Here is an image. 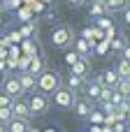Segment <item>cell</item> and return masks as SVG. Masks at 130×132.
<instances>
[{"mask_svg": "<svg viewBox=\"0 0 130 132\" xmlns=\"http://www.w3.org/2000/svg\"><path fill=\"white\" fill-rule=\"evenodd\" d=\"M26 102H28L33 116H44L49 111V107H51V97L47 93H30V97Z\"/></svg>", "mask_w": 130, "mask_h": 132, "instance_id": "6da1fadb", "label": "cell"}, {"mask_svg": "<svg viewBox=\"0 0 130 132\" xmlns=\"http://www.w3.org/2000/svg\"><path fill=\"white\" fill-rule=\"evenodd\" d=\"M37 88L42 93H56L60 88V74L58 72H40L37 77Z\"/></svg>", "mask_w": 130, "mask_h": 132, "instance_id": "7a4b0ae2", "label": "cell"}, {"mask_svg": "<svg viewBox=\"0 0 130 132\" xmlns=\"http://www.w3.org/2000/svg\"><path fill=\"white\" fill-rule=\"evenodd\" d=\"M74 97H77V95H74L70 88H58V90L53 93V104H58L60 109H72Z\"/></svg>", "mask_w": 130, "mask_h": 132, "instance_id": "3957f363", "label": "cell"}, {"mask_svg": "<svg viewBox=\"0 0 130 132\" xmlns=\"http://www.w3.org/2000/svg\"><path fill=\"white\" fill-rule=\"evenodd\" d=\"M51 42H53V46H58V49H65V46L72 42V30H70V28H65V26L56 28V30L51 32Z\"/></svg>", "mask_w": 130, "mask_h": 132, "instance_id": "277c9868", "label": "cell"}, {"mask_svg": "<svg viewBox=\"0 0 130 132\" xmlns=\"http://www.w3.org/2000/svg\"><path fill=\"white\" fill-rule=\"evenodd\" d=\"M2 93H7L9 97H23L26 95L23 88H21V84H19V77L16 74H12V77H7L2 81Z\"/></svg>", "mask_w": 130, "mask_h": 132, "instance_id": "5b68a950", "label": "cell"}, {"mask_svg": "<svg viewBox=\"0 0 130 132\" xmlns=\"http://www.w3.org/2000/svg\"><path fill=\"white\" fill-rule=\"evenodd\" d=\"M12 114H14V118H23V121H28V118L33 116L28 102L21 100V97H14V102H12Z\"/></svg>", "mask_w": 130, "mask_h": 132, "instance_id": "8992f818", "label": "cell"}, {"mask_svg": "<svg viewBox=\"0 0 130 132\" xmlns=\"http://www.w3.org/2000/svg\"><path fill=\"white\" fill-rule=\"evenodd\" d=\"M72 109H74V114H77L79 118H88V116L93 114V107H91V100H88V97H74Z\"/></svg>", "mask_w": 130, "mask_h": 132, "instance_id": "52a82bcc", "label": "cell"}, {"mask_svg": "<svg viewBox=\"0 0 130 132\" xmlns=\"http://www.w3.org/2000/svg\"><path fill=\"white\" fill-rule=\"evenodd\" d=\"M16 77H19V84H21L23 93H33V90H35V86H37V77H35V74H30V72H19Z\"/></svg>", "mask_w": 130, "mask_h": 132, "instance_id": "ba28073f", "label": "cell"}, {"mask_svg": "<svg viewBox=\"0 0 130 132\" xmlns=\"http://www.w3.org/2000/svg\"><path fill=\"white\" fill-rule=\"evenodd\" d=\"M72 67V74H77V77H81V79H86V74L91 72V63H88V58H79L74 65H70Z\"/></svg>", "mask_w": 130, "mask_h": 132, "instance_id": "9c48e42d", "label": "cell"}, {"mask_svg": "<svg viewBox=\"0 0 130 132\" xmlns=\"http://www.w3.org/2000/svg\"><path fill=\"white\" fill-rule=\"evenodd\" d=\"M84 90H86V97H88L91 102H98V100H100V93H102V84H100L98 79H93Z\"/></svg>", "mask_w": 130, "mask_h": 132, "instance_id": "30bf717a", "label": "cell"}, {"mask_svg": "<svg viewBox=\"0 0 130 132\" xmlns=\"http://www.w3.org/2000/svg\"><path fill=\"white\" fill-rule=\"evenodd\" d=\"M102 86H109V88H114L116 86V81H119V74H116V70H105L100 77H95Z\"/></svg>", "mask_w": 130, "mask_h": 132, "instance_id": "8fae6325", "label": "cell"}, {"mask_svg": "<svg viewBox=\"0 0 130 132\" xmlns=\"http://www.w3.org/2000/svg\"><path fill=\"white\" fill-rule=\"evenodd\" d=\"M7 130L9 132H26L28 130V121H23V118H12V121L7 123Z\"/></svg>", "mask_w": 130, "mask_h": 132, "instance_id": "7c38bea8", "label": "cell"}, {"mask_svg": "<svg viewBox=\"0 0 130 132\" xmlns=\"http://www.w3.org/2000/svg\"><path fill=\"white\" fill-rule=\"evenodd\" d=\"M114 70H116L119 79H130V63H128V60H123V58H121V60H119V65H116Z\"/></svg>", "mask_w": 130, "mask_h": 132, "instance_id": "4fadbf2b", "label": "cell"}, {"mask_svg": "<svg viewBox=\"0 0 130 132\" xmlns=\"http://www.w3.org/2000/svg\"><path fill=\"white\" fill-rule=\"evenodd\" d=\"M42 70H44V63H42V58L33 56V58H30V65H28V70H26V72H30V74H35V77H37Z\"/></svg>", "mask_w": 130, "mask_h": 132, "instance_id": "5bb4252c", "label": "cell"}, {"mask_svg": "<svg viewBox=\"0 0 130 132\" xmlns=\"http://www.w3.org/2000/svg\"><path fill=\"white\" fill-rule=\"evenodd\" d=\"M114 90H116V93H121V95L128 100V97H130V81H128V79H119V81H116V86H114Z\"/></svg>", "mask_w": 130, "mask_h": 132, "instance_id": "9a60e30c", "label": "cell"}, {"mask_svg": "<svg viewBox=\"0 0 130 132\" xmlns=\"http://www.w3.org/2000/svg\"><path fill=\"white\" fill-rule=\"evenodd\" d=\"M88 14H91V16H102V14H107V7H105L102 2L95 0V2L88 5Z\"/></svg>", "mask_w": 130, "mask_h": 132, "instance_id": "2e32d148", "label": "cell"}, {"mask_svg": "<svg viewBox=\"0 0 130 132\" xmlns=\"http://www.w3.org/2000/svg\"><path fill=\"white\" fill-rule=\"evenodd\" d=\"M105 7H107V14H112V12H121V9H126V0H107Z\"/></svg>", "mask_w": 130, "mask_h": 132, "instance_id": "e0dca14e", "label": "cell"}, {"mask_svg": "<svg viewBox=\"0 0 130 132\" xmlns=\"http://www.w3.org/2000/svg\"><path fill=\"white\" fill-rule=\"evenodd\" d=\"M67 86H70V90H72V93H74V90H81V88H84V79H81V77H77V74H70Z\"/></svg>", "mask_w": 130, "mask_h": 132, "instance_id": "ac0fdd59", "label": "cell"}, {"mask_svg": "<svg viewBox=\"0 0 130 132\" xmlns=\"http://www.w3.org/2000/svg\"><path fill=\"white\" fill-rule=\"evenodd\" d=\"M88 51H91V49H88V42H86L84 37H79V39H77V53H79L81 58H86Z\"/></svg>", "mask_w": 130, "mask_h": 132, "instance_id": "d6986e66", "label": "cell"}, {"mask_svg": "<svg viewBox=\"0 0 130 132\" xmlns=\"http://www.w3.org/2000/svg\"><path fill=\"white\" fill-rule=\"evenodd\" d=\"M12 118H14L12 109H9V107H0V123H2V125H7Z\"/></svg>", "mask_w": 130, "mask_h": 132, "instance_id": "ffe728a7", "label": "cell"}, {"mask_svg": "<svg viewBox=\"0 0 130 132\" xmlns=\"http://www.w3.org/2000/svg\"><path fill=\"white\" fill-rule=\"evenodd\" d=\"M109 102H112L114 107H119V104H123V102H126V97H123L121 93H116V90H112V97H109Z\"/></svg>", "mask_w": 130, "mask_h": 132, "instance_id": "44dd1931", "label": "cell"}, {"mask_svg": "<svg viewBox=\"0 0 130 132\" xmlns=\"http://www.w3.org/2000/svg\"><path fill=\"white\" fill-rule=\"evenodd\" d=\"M12 102H14V97H9L7 93H0V107H9L12 109Z\"/></svg>", "mask_w": 130, "mask_h": 132, "instance_id": "7402d4cb", "label": "cell"}, {"mask_svg": "<svg viewBox=\"0 0 130 132\" xmlns=\"http://www.w3.org/2000/svg\"><path fill=\"white\" fill-rule=\"evenodd\" d=\"M79 58H81V56H79V53H74V51L65 53V63H67V65H74V63H77Z\"/></svg>", "mask_w": 130, "mask_h": 132, "instance_id": "603a6c76", "label": "cell"}, {"mask_svg": "<svg viewBox=\"0 0 130 132\" xmlns=\"http://www.w3.org/2000/svg\"><path fill=\"white\" fill-rule=\"evenodd\" d=\"M100 109H102L105 114H114V111H116V107H114L112 102H100Z\"/></svg>", "mask_w": 130, "mask_h": 132, "instance_id": "cb8c5ba5", "label": "cell"}, {"mask_svg": "<svg viewBox=\"0 0 130 132\" xmlns=\"http://www.w3.org/2000/svg\"><path fill=\"white\" fill-rule=\"evenodd\" d=\"M16 63H19V67H21V72H26V70H28V65H30V58L26 56V58H21V60H16Z\"/></svg>", "mask_w": 130, "mask_h": 132, "instance_id": "d4e9b609", "label": "cell"}, {"mask_svg": "<svg viewBox=\"0 0 130 132\" xmlns=\"http://www.w3.org/2000/svg\"><path fill=\"white\" fill-rule=\"evenodd\" d=\"M121 56H123V60H128V63H130V46H128V44L121 49Z\"/></svg>", "mask_w": 130, "mask_h": 132, "instance_id": "484cf974", "label": "cell"}, {"mask_svg": "<svg viewBox=\"0 0 130 132\" xmlns=\"http://www.w3.org/2000/svg\"><path fill=\"white\" fill-rule=\"evenodd\" d=\"M112 46H114V51H121V49L126 46V42H123V39H114V44H112Z\"/></svg>", "mask_w": 130, "mask_h": 132, "instance_id": "4316f807", "label": "cell"}, {"mask_svg": "<svg viewBox=\"0 0 130 132\" xmlns=\"http://www.w3.org/2000/svg\"><path fill=\"white\" fill-rule=\"evenodd\" d=\"M14 7H19V0H7L5 2V9H14Z\"/></svg>", "mask_w": 130, "mask_h": 132, "instance_id": "83f0119b", "label": "cell"}, {"mask_svg": "<svg viewBox=\"0 0 130 132\" xmlns=\"http://www.w3.org/2000/svg\"><path fill=\"white\" fill-rule=\"evenodd\" d=\"M123 23H126V26H130V9H128V7L123 9Z\"/></svg>", "mask_w": 130, "mask_h": 132, "instance_id": "f1b7e54d", "label": "cell"}, {"mask_svg": "<svg viewBox=\"0 0 130 132\" xmlns=\"http://www.w3.org/2000/svg\"><path fill=\"white\" fill-rule=\"evenodd\" d=\"M30 32H33V26H26V28L21 30V35H30Z\"/></svg>", "mask_w": 130, "mask_h": 132, "instance_id": "f546056e", "label": "cell"}, {"mask_svg": "<svg viewBox=\"0 0 130 132\" xmlns=\"http://www.w3.org/2000/svg\"><path fill=\"white\" fill-rule=\"evenodd\" d=\"M67 2H70L72 7H79V5H84V0H67Z\"/></svg>", "mask_w": 130, "mask_h": 132, "instance_id": "4dcf8cb0", "label": "cell"}, {"mask_svg": "<svg viewBox=\"0 0 130 132\" xmlns=\"http://www.w3.org/2000/svg\"><path fill=\"white\" fill-rule=\"evenodd\" d=\"M0 132H9V130H7V125H2V123H0Z\"/></svg>", "mask_w": 130, "mask_h": 132, "instance_id": "1f68e13d", "label": "cell"}, {"mask_svg": "<svg viewBox=\"0 0 130 132\" xmlns=\"http://www.w3.org/2000/svg\"><path fill=\"white\" fill-rule=\"evenodd\" d=\"M2 9H5V2H2V0H0V12H2Z\"/></svg>", "mask_w": 130, "mask_h": 132, "instance_id": "d6a6232c", "label": "cell"}, {"mask_svg": "<svg viewBox=\"0 0 130 132\" xmlns=\"http://www.w3.org/2000/svg\"><path fill=\"white\" fill-rule=\"evenodd\" d=\"M84 2H88V5H91V2H95V0H84Z\"/></svg>", "mask_w": 130, "mask_h": 132, "instance_id": "836d02e7", "label": "cell"}, {"mask_svg": "<svg viewBox=\"0 0 130 132\" xmlns=\"http://www.w3.org/2000/svg\"><path fill=\"white\" fill-rule=\"evenodd\" d=\"M98 2H102V5H105V2H107V0H98Z\"/></svg>", "mask_w": 130, "mask_h": 132, "instance_id": "e575fe53", "label": "cell"}, {"mask_svg": "<svg viewBox=\"0 0 130 132\" xmlns=\"http://www.w3.org/2000/svg\"><path fill=\"white\" fill-rule=\"evenodd\" d=\"M128 104H130V97H128Z\"/></svg>", "mask_w": 130, "mask_h": 132, "instance_id": "d590c367", "label": "cell"}, {"mask_svg": "<svg viewBox=\"0 0 130 132\" xmlns=\"http://www.w3.org/2000/svg\"><path fill=\"white\" fill-rule=\"evenodd\" d=\"M128 81H130V79H128Z\"/></svg>", "mask_w": 130, "mask_h": 132, "instance_id": "8d00e7d4", "label": "cell"}]
</instances>
